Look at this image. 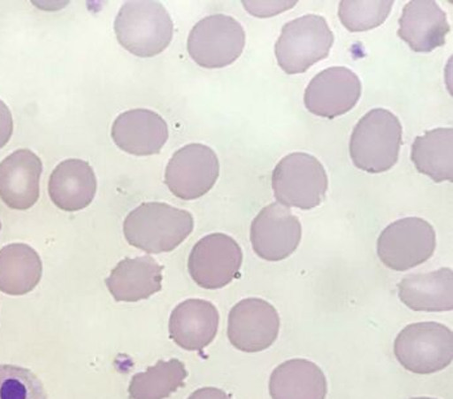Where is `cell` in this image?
Segmentation results:
<instances>
[{"label": "cell", "instance_id": "cell-18", "mask_svg": "<svg viewBox=\"0 0 453 399\" xmlns=\"http://www.w3.org/2000/svg\"><path fill=\"white\" fill-rule=\"evenodd\" d=\"M97 180L88 163L77 158L55 167L49 181V194L58 209L69 213L88 208L96 195Z\"/></svg>", "mask_w": 453, "mask_h": 399}, {"label": "cell", "instance_id": "cell-8", "mask_svg": "<svg viewBox=\"0 0 453 399\" xmlns=\"http://www.w3.org/2000/svg\"><path fill=\"white\" fill-rule=\"evenodd\" d=\"M245 30L237 19L211 15L193 27L188 36V54L198 65L220 69L231 65L244 51Z\"/></svg>", "mask_w": 453, "mask_h": 399}, {"label": "cell", "instance_id": "cell-15", "mask_svg": "<svg viewBox=\"0 0 453 399\" xmlns=\"http://www.w3.org/2000/svg\"><path fill=\"white\" fill-rule=\"evenodd\" d=\"M43 164L30 150H18L0 163V199L15 211H27L39 199Z\"/></svg>", "mask_w": 453, "mask_h": 399}, {"label": "cell", "instance_id": "cell-23", "mask_svg": "<svg viewBox=\"0 0 453 399\" xmlns=\"http://www.w3.org/2000/svg\"><path fill=\"white\" fill-rule=\"evenodd\" d=\"M411 160L421 174L435 183L453 180V130L434 128L418 136L411 150Z\"/></svg>", "mask_w": 453, "mask_h": 399}, {"label": "cell", "instance_id": "cell-12", "mask_svg": "<svg viewBox=\"0 0 453 399\" xmlns=\"http://www.w3.org/2000/svg\"><path fill=\"white\" fill-rule=\"evenodd\" d=\"M301 239V222L281 203L265 206L251 222V247L265 261L279 262L288 258L296 252Z\"/></svg>", "mask_w": 453, "mask_h": 399}, {"label": "cell", "instance_id": "cell-29", "mask_svg": "<svg viewBox=\"0 0 453 399\" xmlns=\"http://www.w3.org/2000/svg\"><path fill=\"white\" fill-rule=\"evenodd\" d=\"M188 399H232L226 395V392H223L222 389H218V387H201V389L196 390L193 392L191 395H189Z\"/></svg>", "mask_w": 453, "mask_h": 399}, {"label": "cell", "instance_id": "cell-28", "mask_svg": "<svg viewBox=\"0 0 453 399\" xmlns=\"http://www.w3.org/2000/svg\"><path fill=\"white\" fill-rule=\"evenodd\" d=\"M13 134V119L10 108L0 100V150L8 144Z\"/></svg>", "mask_w": 453, "mask_h": 399}, {"label": "cell", "instance_id": "cell-7", "mask_svg": "<svg viewBox=\"0 0 453 399\" xmlns=\"http://www.w3.org/2000/svg\"><path fill=\"white\" fill-rule=\"evenodd\" d=\"M436 248L434 227L418 217L388 225L377 240V254L394 272H407L432 258Z\"/></svg>", "mask_w": 453, "mask_h": 399}, {"label": "cell", "instance_id": "cell-14", "mask_svg": "<svg viewBox=\"0 0 453 399\" xmlns=\"http://www.w3.org/2000/svg\"><path fill=\"white\" fill-rule=\"evenodd\" d=\"M111 139L119 150L130 155H157L169 139V127L156 111L131 109L113 122Z\"/></svg>", "mask_w": 453, "mask_h": 399}, {"label": "cell", "instance_id": "cell-25", "mask_svg": "<svg viewBox=\"0 0 453 399\" xmlns=\"http://www.w3.org/2000/svg\"><path fill=\"white\" fill-rule=\"evenodd\" d=\"M393 5V0H342L338 18L349 32H368L384 24Z\"/></svg>", "mask_w": 453, "mask_h": 399}, {"label": "cell", "instance_id": "cell-19", "mask_svg": "<svg viewBox=\"0 0 453 399\" xmlns=\"http://www.w3.org/2000/svg\"><path fill=\"white\" fill-rule=\"evenodd\" d=\"M162 270L150 256L125 258L106 278V288L119 303L147 300L162 289Z\"/></svg>", "mask_w": 453, "mask_h": 399}, {"label": "cell", "instance_id": "cell-16", "mask_svg": "<svg viewBox=\"0 0 453 399\" xmlns=\"http://www.w3.org/2000/svg\"><path fill=\"white\" fill-rule=\"evenodd\" d=\"M449 30L447 13L433 0H412L399 19V38L419 54L444 46Z\"/></svg>", "mask_w": 453, "mask_h": 399}, {"label": "cell", "instance_id": "cell-26", "mask_svg": "<svg viewBox=\"0 0 453 399\" xmlns=\"http://www.w3.org/2000/svg\"><path fill=\"white\" fill-rule=\"evenodd\" d=\"M0 399H49L43 382L27 368L0 364Z\"/></svg>", "mask_w": 453, "mask_h": 399}, {"label": "cell", "instance_id": "cell-4", "mask_svg": "<svg viewBox=\"0 0 453 399\" xmlns=\"http://www.w3.org/2000/svg\"><path fill=\"white\" fill-rule=\"evenodd\" d=\"M333 43L334 35L326 19L323 16L306 15L282 27L275 55L280 68L287 74H301L328 58Z\"/></svg>", "mask_w": 453, "mask_h": 399}, {"label": "cell", "instance_id": "cell-1", "mask_svg": "<svg viewBox=\"0 0 453 399\" xmlns=\"http://www.w3.org/2000/svg\"><path fill=\"white\" fill-rule=\"evenodd\" d=\"M195 220L189 211L164 203H144L123 222L128 244L150 254L169 253L191 235Z\"/></svg>", "mask_w": 453, "mask_h": 399}, {"label": "cell", "instance_id": "cell-11", "mask_svg": "<svg viewBox=\"0 0 453 399\" xmlns=\"http://www.w3.org/2000/svg\"><path fill=\"white\" fill-rule=\"evenodd\" d=\"M279 331L278 310L262 298H245L229 311V342L245 353L270 348L278 339Z\"/></svg>", "mask_w": 453, "mask_h": 399}, {"label": "cell", "instance_id": "cell-27", "mask_svg": "<svg viewBox=\"0 0 453 399\" xmlns=\"http://www.w3.org/2000/svg\"><path fill=\"white\" fill-rule=\"evenodd\" d=\"M246 11L256 18H273L280 12L295 7L296 2H242Z\"/></svg>", "mask_w": 453, "mask_h": 399}, {"label": "cell", "instance_id": "cell-20", "mask_svg": "<svg viewBox=\"0 0 453 399\" xmlns=\"http://www.w3.org/2000/svg\"><path fill=\"white\" fill-rule=\"evenodd\" d=\"M399 298L415 311L443 312L453 310V272L449 267L402 279Z\"/></svg>", "mask_w": 453, "mask_h": 399}, {"label": "cell", "instance_id": "cell-30", "mask_svg": "<svg viewBox=\"0 0 453 399\" xmlns=\"http://www.w3.org/2000/svg\"><path fill=\"white\" fill-rule=\"evenodd\" d=\"M411 399H435V398H425V397H419V398H411Z\"/></svg>", "mask_w": 453, "mask_h": 399}, {"label": "cell", "instance_id": "cell-21", "mask_svg": "<svg viewBox=\"0 0 453 399\" xmlns=\"http://www.w3.org/2000/svg\"><path fill=\"white\" fill-rule=\"evenodd\" d=\"M268 387L273 399H326L328 382L314 362L290 359L273 370Z\"/></svg>", "mask_w": 453, "mask_h": 399}, {"label": "cell", "instance_id": "cell-5", "mask_svg": "<svg viewBox=\"0 0 453 399\" xmlns=\"http://www.w3.org/2000/svg\"><path fill=\"white\" fill-rule=\"evenodd\" d=\"M273 189L281 205L311 211L326 199L328 175L314 156L290 153L273 170Z\"/></svg>", "mask_w": 453, "mask_h": 399}, {"label": "cell", "instance_id": "cell-6", "mask_svg": "<svg viewBox=\"0 0 453 399\" xmlns=\"http://www.w3.org/2000/svg\"><path fill=\"white\" fill-rule=\"evenodd\" d=\"M394 354L410 372L418 375L439 372L453 361L452 331L441 323H413L396 337Z\"/></svg>", "mask_w": 453, "mask_h": 399}, {"label": "cell", "instance_id": "cell-10", "mask_svg": "<svg viewBox=\"0 0 453 399\" xmlns=\"http://www.w3.org/2000/svg\"><path fill=\"white\" fill-rule=\"evenodd\" d=\"M219 177V160L208 145L193 143L176 150L165 172V183L174 196L196 200L208 194Z\"/></svg>", "mask_w": 453, "mask_h": 399}, {"label": "cell", "instance_id": "cell-24", "mask_svg": "<svg viewBox=\"0 0 453 399\" xmlns=\"http://www.w3.org/2000/svg\"><path fill=\"white\" fill-rule=\"evenodd\" d=\"M187 378L186 365L179 359L158 361L131 379L128 395L131 399H166L184 387Z\"/></svg>", "mask_w": 453, "mask_h": 399}, {"label": "cell", "instance_id": "cell-17", "mask_svg": "<svg viewBox=\"0 0 453 399\" xmlns=\"http://www.w3.org/2000/svg\"><path fill=\"white\" fill-rule=\"evenodd\" d=\"M219 312L211 303L198 298L183 301L170 317V337L184 350L200 351L214 341Z\"/></svg>", "mask_w": 453, "mask_h": 399}, {"label": "cell", "instance_id": "cell-31", "mask_svg": "<svg viewBox=\"0 0 453 399\" xmlns=\"http://www.w3.org/2000/svg\"><path fill=\"white\" fill-rule=\"evenodd\" d=\"M0 231H2V223H0Z\"/></svg>", "mask_w": 453, "mask_h": 399}, {"label": "cell", "instance_id": "cell-2", "mask_svg": "<svg viewBox=\"0 0 453 399\" xmlns=\"http://www.w3.org/2000/svg\"><path fill=\"white\" fill-rule=\"evenodd\" d=\"M403 127L388 109L376 108L357 122L349 139V156L357 169L371 174L388 172L398 163Z\"/></svg>", "mask_w": 453, "mask_h": 399}, {"label": "cell", "instance_id": "cell-13", "mask_svg": "<svg viewBox=\"0 0 453 399\" xmlns=\"http://www.w3.org/2000/svg\"><path fill=\"white\" fill-rule=\"evenodd\" d=\"M362 96V82L354 72L333 66L318 73L304 91V105L312 114L324 119L349 113Z\"/></svg>", "mask_w": 453, "mask_h": 399}, {"label": "cell", "instance_id": "cell-3", "mask_svg": "<svg viewBox=\"0 0 453 399\" xmlns=\"http://www.w3.org/2000/svg\"><path fill=\"white\" fill-rule=\"evenodd\" d=\"M114 32L123 49L139 58H153L172 43L174 24L166 8L153 0H134L122 5Z\"/></svg>", "mask_w": 453, "mask_h": 399}, {"label": "cell", "instance_id": "cell-9", "mask_svg": "<svg viewBox=\"0 0 453 399\" xmlns=\"http://www.w3.org/2000/svg\"><path fill=\"white\" fill-rule=\"evenodd\" d=\"M242 249L234 237L210 234L193 247L188 258V272L201 288L220 289L240 275Z\"/></svg>", "mask_w": 453, "mask_h": 399}, {"label": "cell", "instance_id": "cell-22", "mask_svg": "<svg viewBox=\"0 0 453 399\" xmlns=\"http://www.w3.org/2000/svg\"><path fill=\"white\" fill-rule=\"evenodd\" d=\"M43 272L41 257L30 245H5L0 249V292L24 295L38 286Z\"/></svg>", "mask_w": 453, "mask_h": 399}]
</instances>
